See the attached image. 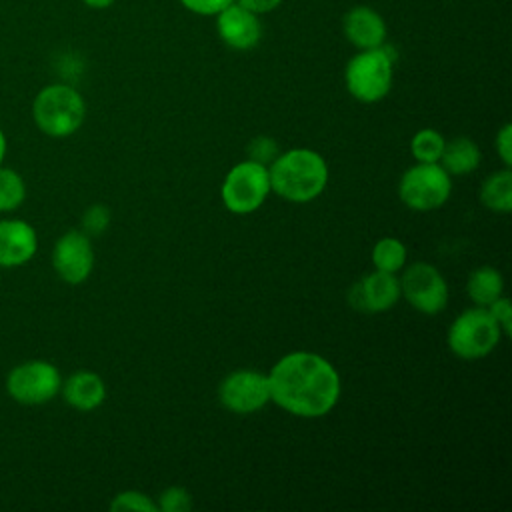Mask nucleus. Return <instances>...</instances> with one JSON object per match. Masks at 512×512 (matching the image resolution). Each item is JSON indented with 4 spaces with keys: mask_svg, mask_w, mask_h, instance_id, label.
I'll return each mask as SVG.
<instances>
[{
    "mask_svg": "<svg viewBox=\"0 0 512 512\" xmlns=\"http://www.w3.org/2000/svg\"><path fill=\"white\" fill-rule=\"evenodd\" d=\"M60 394L64 402L78 412H92L106 400V384L92 370H76L66 380L62 378Z\"/></svg>",
    "mask_w": 512,
    "mask_h": 512,
    "instance_id": "nucleus-16",
    "label": "nucleus"
},
{
    "mask_svg": "<svg viewBox=\"0 0 512 512\" xmlns=\"http://www.w3.org/2000/svg\"><path fill=\"white\" fill-rule=\"evenodd\" d=\"M452 194V176L438 162H416L398 182L402 204L414 212L442 208Z\"/></svg>",
    "mask_w": 512,
    "mask_h": 512,
    "instance_id": "nucleus-6",
    "label": "nucleus"
},
{
    "mask_svg": "<svg viewBox=\"0 0 512 512\" xmlns=\"http://www.w3.org/2000/svg\"><path fill=\"white\" fill-rule=\"evenodd\" d=\"M480 158H482V154H480L478 144L468 136H458L444 144L438 164L450 176H464V174L474 172L480 166Z\"/></svg>",
    "mask_w": 512,
    "mask_h": 512,
    "instance_id": "nucleus-17",
    "label": "nucleus"
},
{
    "mask_svg": "<svg viewBox=\"0 0 512 512\" xmlns=\"http://www.w3.org/2000/svg\"><path fill=\"white\" fill-rule=\"evenodd\" d=\"M220 404L234 414H254L270 402L268 374L258 370H234L218 386Z\"/></svg>",
    "mask_w": 512,
    "mask_h": 512,
    "instance_id": "nucleus-10",
    "label": "nucleus"
},
{
    "mask_svg": "<svg viewBox=\"0 0 512 512\" xmlns=\"http://www.w3.org/2000/svg\"><path fill=\"white\" fill-rule=\"evenodd\" d=\"M328 174L324 156L310 148L280 152L268 164L270 190L294 204L316 200L328 184Z\"/></svg>",
    "mask_w": 512,
    "mask_h": 512,
    "instance_id": "nucleus-2",
    "label": "nucleus"
},
{
    "mask_svg": "<svg viewBox=\"0 0 512 512\" xmlns=\"http://www.w3.org/2000/svg\"><path fill=\"white\" fill-rule=\"evenodd\" d=\"M216 34L232 50H252L262 40V22L234 0L216 14Z\"/></svg>",
    "mask_w": 512,
    "mask_h": 512,
    "instance_id": "nucleus-13",
    "label": "nucleus"
},
{
    "mask_svg": "<svg viewBox=\"0 0 512 512\" xmlns=\"http://www.w3.org/2000/svg\"><path fill=\"white\" fill-rule=\"evenodd\" d=\"M502 330L484 306L460 312L448 328V348L462 360H480L488 356L500 342Z\"/></svg>",
    "mask_w": 512,
    "mask_h": 512,
    "instance_id": "nucleus-5",
    "label": "nucleus"
},
{
    "mask_svg": "<svg viewBox=\"0 0 512 512\" xmlns=\"http://www.w3.org/2000/svg\"><path fill=\"white\" fill-rule=\"evenodd\" d=\"M344 38L358 50L378 48L386 44L388 28L382 14L370 6L358 4L346 10L342 18Z\"/></svg>",
    "mask_w": 512,
    "mask_h": 512,
    "instance_id": "nucleus-15",
    "label": "nucleus"
},
{
    "mask_svg": "<svg viewBox=\"0 0 512 512\" xmlns=\"http://www.w3.org/2000/svg\"><path fill=\"white\" fill-rule=\"evenodd\" d=\"M406 256H408V252H406L404 242L394 236L380 238L372 248L374 270H382V272L398 274L406 264Z\"/></svg>",
    "mask_w": 512,
    "mask_h": 512,
    "instance_id": "nucleus-20",
    "label": "nucleus"
},
{
    "mask_svg": "<svg viewBox=\"0 0 512 512\" xmlns=\"http://www.w3.org/2000/svg\"><path fill=\"white\" fill-rule=\"evenodd\" d=\"M270 402L298 418L326 416L340 400V374L316 352L284 354L268 372Z\"/></svg>",
    "mask_w": 512,
    "mask_h": 512,
    "instance_id": "nucleus-1",
    "label": "nucleus"
},
{
    "mask_svg": "<svg viewBox=\"0 0 512 512\" xmlns=\"http://www.w3.org/2000/svg\"><path fill=\"white\" fill-rule=\"evenodd\" d=\"M270 192L268 166L254 160H242L224 176L220 198L228 212L246 216L256 212L266 202Z\"/></svg>",
    "mask_w": 512,
    "mask_h": 512,
    "instance_id": "nucleus-8",
    "label": "nucleus"
},
{
    "mask_svg": "<svg viewBox=\"0 0 512 512\" xmlns=\"http://www.w3.org/2000/svg\"><path fill=\"white\" fill-rule=\"evenodd\" d=\"M398 282L400 296H404L406 302L420 314H440L448 304V284L442 272L428 262L410 264Z\"/></svg>",
    "mask_w": 512,
    "mask_h": 512,
    "instance_id": "nucleus-9",
    "label": "nucleus"
},
{
    "mask_svg": "<svg viewBox=\"0 0 512 512\" xmlns=\"http://www.w3.org/2000/svg\"><path fill=\"white\" fill-rule=\"evenodd\" d=\"M112 220L110 208L106 204H92L84 210L82 214V232H86L90 238L92 236H100L102 232L108 230Z\"/></svg>",
    "mask_w": 512,
    "mask_h": 512,
    "instance_id": "nucleus-24",
    "label": "nucleus"
},
{
    "mask_svg": "<svg viewBox=\"0 0 512 512\" xmlns=\"http://www.w3.org/2000/svg\"><path fill=\"white\" fill-rule=\"evenodd\" d=\"M486 308L492 314V318L496 320V324L500 326L502 336H510L512 334V306H510V300L502 294L500 298H496Z\"/></svg>",
    "mask_w": 512,
    "mask_h": 512,
    "instance_id": "nucleus-27",
    "label": "nucleus"
},
{
    "mask_svg": "<svg viewBox=\"0 0 512 512\" xmlns=\"http://www.w3.org/2000/svg\"><path fill=\"white\" fill-rule=\"evenodd\" d=\"M38 252V232L22 218H0V268L28 264Z\"/></svg>",
    "mask_w": 512,
    "mask_h": 512,
    "instance_id": "nucleus-14",
    "label": "nucleus"
},
{
    "mask_svg": "<svg viewBox=\"0 0 512 512\" xmlns=\"http://www.w3.org/2000/svg\"><path fill=\"white\" fill-rule=\"evenodd\" d=\"M494 146H496V154L502 160V164L506 168H510L512 166V124L510 122L502 124V128L496 132Z\"/></svg>",
    "mask_w": 512,
    "mask_h": 512,
    "instance_id": "nucleus-28",
    "label": "nucleus"
},
{
    "mask_svg": "<svg viewBox=\"0 0 512 512\" xmlns=\"http://www.w3.org/2000/svg\"><path fill=\"white\" fill-rule=\"evenodd\" d=\"M88 8H92V10H104V8H108V6H112L116 0H82Z\"/></svg>",
    "mask_w": 512,
    "mask_h": 512,
    "instance_id": "nucleus-31",
    "label": "nucleus"
},
{
    "mask_svg": "<svg viewBox=\"0 0 512 512\" xmlns=\"http://www.w3.org/2000/svg\"><path fill=\"white\" fill-rule=\"evenodd\" d=\"M240 6L248 8L250 12L262 16V14H268V12H274L284 0H236Z\"/></svg>",
    "mask_w": 512,
    "mask_h": 512,
    "instance_id": "nucleus-30",
    "label": "nucleus"
},
{
    "mask_svg": "<svg viewBox=\"0 0 512 512\" xmlns=\"http://www.w3.org/2000/svg\"><path fill=\"white\" fill-rule=\"evenodd\" d=\"M110 510L114 512H126V510H136V512H158L156 500H152L146 492L140 490H122L118 492L112 502Z\"/></svg>",
    "mask_w": 512,
    "mask_h": 512,
    "instance_id": "nucleus-23",
    "label": "nucleus"
},
{
    "mask_svg": "<svg viewBox=\"0 0 512 512\" xmlns=\"http://www.w3.org/2000/svg\"><path fill=\"white\" fill-rule=\"evenodd\" d=\"M466 292L476 306L486 308L504 294V276L494 266H478L466 280Z\"/></svg>",
    "mask_w": 512,
    "mask_h": 512,
    "instance_id": "nucleus-19",
    "label": "nucleus"
},
{
    "mask_svg": "<svg viewBox=\"0 0 512 512\" xmlns=\"http://www.w3.org/2000/svg\"><path fill=\"white\" fill-rule=\"evenodd\" d=\"M26 200V182L24 176L10 168L0 164V214H12L16 212Z\"/></svg>",
    "mask_w": 512,
    "mask_h": 512,
    "instance_id": "nucleus-21",
    "label": "nucleus"
},
{
    "mask_svg": "<svg viewBox=\"0 0 512 512\" xmlns=\"http://www.w3.org/2000/svg\"><path fill=\"white\" fill-rule=\"evenodd\" d=\"M394 80V56L386 44L358 50L344 68V86L348 94L364 104L380 102L388 96Z\"/></svg>",
    "mask_w": 512,
    "mask_h": 512,
    "instance_id": "nucleus-4",
    "label": "nucleus"
},
{
    "mask_svg": "<svg viewBox=\"0 0 512 512\" xmlns=\"http://www.w3.org/2000/svg\"><path fill=\"white\" fill-rule=\"evenodd\" d=\"M400 300V282L392 272L374 270L364 274L348 290V302L352 308L368 314H380L396 306Z\"/></svg>",
    "mask_w": 512,
    "mask_h": 512,
    "instance_id": "nucleus-12",
    "label": "nucleus"
},
{
    "mask_svg": "<svg viewBox=\"0 0 512 512\" xmlns=\"http://www.w3.org/2000/svg\"><path fill=\"white\" fill-rule=\"evenodd\" d=\"M186 10L198 16H216L222 8H226L234 0H178Z\"/></svg>",
    "mask_w": 512,
    "mask_h": 512,
    "instance_id": "nucleus-29",
    "label": "nucleus"
},
{
    "mask_svg": "<svg viewBox=\"0 0 512 512\" xmlns=\"http://www.w3.org/2000/svg\"><path fill=\"white\" fill-rule=\"evenodd\" d=\"M156 506L162 512H188L192 508V496L182 486H168L160 492Z\"/></svg>",
    "mask_w": 512,
    "mask_h": 512,
    "instance_id": "nucleus-25",
    "label": "nucleus"
},
{
    "mask_svg": "<svg viewBox=\"0 0 512 512\" xmlns=\"http://www.w3.org/2000/svg\"><path fill=\"white\" fill-rule=\"evenodd\" d=\"M86 120L84 96L70 84L54 82L40 88L32 100V122L50 138L76 134Z\"/></svg>",
    "mask_w": 512,
    "mask_h": 512,
    "instance_id": "nucleus-3",
    "label": "nucleus"
},
{
    "mask_svg": "<svg viewBox=\"0 0 512 512\" xmlns=\"http://www.w3.org/2000/svg\"><path fill=\"white\" fill-rule=\"evenodd\" d=\"M480 202L484 208L496 214H510L512 210V172L510 168H502L492 172L490 176L484 178L480 192H478Z\"/></svg>",
    "mask_w": 512,
    "mask_h": 512,
    "instance_id": "nucleus-18",
    "label": "nucleus"
},
{
    "mask_svg": "<svg viewBox=\"0 0 512 512\" xmlns=\"http://www.w3.org/2000/svg\"><path fill=\"white\" fill-rule=\"evenodd\" d=\"M6 392L20 406H44L60 394L62 374L56 364L32 358L10 368L6 374Z\"/></svg>",
    "mask_w": 512,
    "mask_h": 512,
    "instance_id": "nucleus-7",
    "label": "nucleus"
},
{
    "mask_svg": "<svg viewBox=\"0 0 512 512\" xmlns=\"http://www.w3.org/2000/svg\"><path fill=\"white\" fill-rule=\"evenodd\" d=\"M248 160H254L258 164L268 166L280 152H278V144L272 136H256L248 142Z\"/></svg>",
    "mask_w": 512,
    "mask_h": 512,
    "instance_id": "nucleus-26",
    "label": "nucleus"
},
{
    "mask_svg": "<svg viewBox=\"0 0 512 512\" xmlns=\"http://www.w3.org/2000/svg\"><path fill=\"white\" fill-rule=\"evenodd\" d=\"M92 238L82 230H68L52 246V268L66 284H82L94 270Z\"/></svg>",
    "mask_w": 512,
    "mask_h": 512,
    "instance_id": "nucleus-11",
    "label": "nucleus"
},
{
    "mask_svg": "<svg viewBox=\"0 0 512 512\" xmlns=\"http://www.w3.org/2000/svg\"><path fill=\"white\" fill-rule=\"evenodd\" d=\"M6 152H8V140H6V134H4V130L0 126V164H4Z\"/></svg>",
    "mask_w": 512,
    "mask_h": 512,
    "instance_id": "nucleus-32",
    "label": "nucleus"
},
{
    "mask_svg": "<svg viewBox=\"0 0 512 512\" xmlns=\"http://www.w3.org/2000/svg\"><path fill=\"white\" fill-rule=\"evenodd\" d=\"M446 138L434 128H422L410 138V154L416 162H440Z\"/></svg>",
    "mask_w": 512,
    "mask_h": 512,
    "instance_id": "nucleus-22",
    "label": "nucleus"
}]
</instances>
